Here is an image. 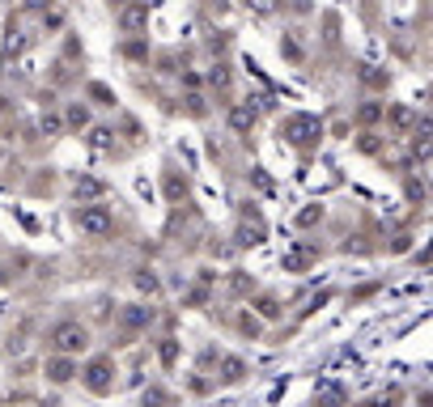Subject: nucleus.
Returning <instances> with one entry per match:
<instances>
[{
	"mask_svg": "<svg viewBox=\"0 0 433 407\" xmlns=\"http://www.w3.org/2000/svg\"><path fill=\"white\" fill-rule=\"evenodd\" d=\"M47 348L51 352H64V357H77V352H85L89 348V331L81 327V323H55L51 327V336H47Z\"/></svg>",
	"mask_w": 433,
	"mask_h": 407,
	"instance_id": "obj_1",
	"label": "nucleus"
},
{
	"mask_svg": "<svg viewBox=\"0 0 433 407\" xmlns=\"http://www.w3.org/2000/svg\"><path fill=\"white\" fill-rule=\"evenodd\" d=\"M281 136H285L289 144L306 149V144H315V140L323 136V123H319L315 115H289V119L281 123Z\"/></svg>",
	"mask_w": 433,
	"mask_h": 407,
	"instance_id": "obj_2",
	"label": "nucleus"
},
{
	"mask_svg": "<svg viewBox=\"0 0 433 407\" xmlns=\"http://www.w3.org/2000/svg\"><path fill=\"white\" fill-rule=\"evenodd\" d=\"M77 229L85 238H106L115 229V217H111L106 204H85V208H77Z\"/></svg>",
	"mask_w": 433,
	"mask_h": 407,
	"instance_id": "obj_3",
	"label": "nucleus"
},
{
	"mask_svg": "<svg viewBox=\"0 0 433 407\" xmlns=\"http://www.w3.org/2000/svg\"><path fill=\"white\" fill-rule=\"evenodd\" d=\"M85 386H89L94 395H106V391L115 386V365H111L106 357L89 361V369H85Z\"/></svg>",
	"mask_w": 433,
	"mask_h": 407,
	"instance_id": "obj_4",
	"label": "nucleus"
},
{
	"mask_svg": "<svg viewBox=\"0 0 433 407\" xmlns=\"http://www.w3.org/2000/svg\"><path fill=\"white\" fill-rule=\"evenodd\" d=\"M115 13H119V30H128V34H136V30L149 25V0H128Z\"/></svg>",
	"mask_w": 433,
	"mask_h": 407,
	"instance_id": "obj_5",
	"label": "nucleus"
},
{
	"mask_svg": "<svg viewBox=\"0 0 433 407\" xmlns=\"http://www.w3.org/2000/svg\"><path fill=\"white\" fill-rule=\"evenodd\" d=\"M412 153L417 157H429L433 153V119H417L412 123Z\"/></svg>",
	"mask_w": 433,
	"mask_h": 407,
	"instance_id": "obj_6",
	"label": "nucleus"
},
{
	"mask_svg": "<svg viewBox=\"0 0 433 407\" xmlns=\"http://www.w3.org/2000/svg\"><path fill=\"white\" fill-rule=\"evenodd\" d=\"M255 119H259V106H251V102L230 106V127H234V132H251V127H255Z\"/></svg>",
	"mask_w": 433,
	"mask_h": 407,
	"instance_id": "obj_7",
	"label": "nucleus"
},
{
	"mask_svg": "<svg viewBox=\"0 0 433 407\" xmlns=\"http://www.w3.org/2000/svg\"><path fill=\"white\" fill-rule=\"evenodd\" d=\"M72 374H77V365H72V357H64V352H55V357L47 361V378H51L55 386H64V382H72Z\"/></svg>",
	"mask_w": 433,
	"mask_h": 407,
	"instance_id": "obj_8",
	"label": "nucleus"
},
{
	"mask_svg": "<svg viewBox=\"0 0 433 407\" xmlns=\"http://www.w3.org/2000/svg\"><path fill=\"white\" fill-rule=\"evenodd\" d=\"M255 242H264V221L259 217H247L238 225V246H255Z\"/></svg>",
	"mask_w": 433,
	"mask_h": 407,
	"instance_id": "obj_9",
	"label": "nucleus"
},
{
	"mask_svg": "<svg viewBox=\"0 0 433 407\" xmlns=\"http://www.w3.org/2000/svg\"><path fill=\"white\" fill-rule=\"evenodd\" d=\"M310 259H315V246H293V251H285L281 263H285V272H302Z\"/></svg>",
	"mask_w": 433,
	"mask_h": 407,
	"instance_id": "obj_10",
	"label": "nucleus"
},
{
	"mask_svg": "<svg viewBox=\"0 0 433 407\" xmlns=\"http://www.w3.org/2000/svg\"><path fill=\"white\" fill-rule=\"evenodd\" d=\"M149 323H153V306H128L123 310V327L136 331V327H149Z\"/></svg>",
	"mask_w": 433,
	"mask_h": 407,
	"instance_id": "obj_11",
	"label": "nucleus"
},
{
	"mask_svg": "<svg viewBox=\"0 0 433 407\" xmlns=\"http://www.w3.org/2000/svg\"><path fill=\"white\" fill-rule=\"evenodd\" d=\"M132 285H136L140 293H149V297H157V293H162V280H157V276H153L149 268H140V272L132 276Z\"/></svg>",
	"mask_w": 433,
	"mask_h": 407,
	"instance_id": "obj_12",
	"label": "nucleus"
},
{
	"mask_svg": "<svg viewBox=\"0 0 433 407\" xmlns=\"http://www.w3.org/2000/svg\"><path fill=\"white\" fill-rule=\"evenodd\" d=\"M64 123H68V127H89V106H85V102H72V106L64 110Z\"/></svg>",
	"mask_w": 433,
	"mask_h": 407,
	"instance_id": "obj_13",
	"label": "nucleus"
},
{
	"mask_svg": "<svg viewBox=\"0 0 433 407\" xmlns=\"http://www.w3.org/2000/svg\"><path fill=\"white\" fill-rule=\"evenodd\" d=\"M72 191H77V200H98V195H102V183H98V178H77Z\"/></svg>",
	"mask_w": 433,
	"mask_h": 407,
	"instance_id": "obj_14",
	"label": "nucleus"
},
{
	"mask_svg": "<svg viewBox=\"0 0 433 407\" xmlns=\"http://www.w3.org/2000/svg\"><path fill=\"white\" fill-rule=\"evenodd\" d=\"M361 81L374 85V89H387V72H378L374 64H361Z\"/></svg>",
	"mask_w": 433,
	"mask_h": 407,
	"instance_id": "obj_15",
	"label": "nucleus"
},
{
	"mask_svg": "<svg viewBox=\"0 0 433 407\" xmlns=\"http://www.w3.org/2000/svg\"><path fill=\"white\" fill-rule=\"evenodd\" d=\"M208 85H213V89H230V68H225V64L208 68Z\"/></svg>",
	"mask_w": 433,
	"mask_h": 407,
	"instance_id": "obj_16",
	"label": "nucleus"
},
{
	"mask_svg": "<svg viewBox=\"0 0 433 407\" xmlns=\"http://www.w3.org/2000/svg\"><path fill=\"white\" fill-rule=\"evenodd\" d=\"M238 378H242V361L225 357V361H221V382H238Z\"/></svg>",
	"mask_w": 433,
	"mask_h": 407,
	"instance_id": "obj_17",
	"label": "nucleus"
},
{
	"mask_svg": "<svg viewBox=\"0 0 433 407\" xmlns=\"http://www.w3.org/2000/svg\"><path fill=\"white\" fill-rule=\"evenodd\" d=\"M251 13H259V17H272L276 8H281V0H242Z\"/></svg>",
	"mask_w": 433,
	"mask_h": 407,
	"instance_id": "obj_18",
	"label": "nucleus"
},
{
	"mask_svg": "<svg viewBox=\"0 0 433 407\" xmlns=\"http://www.w3.org/2000/svg\"><path fill=\"white\" fill-rule=\"evenodd\" d=\"M319 399H323V403H332V407H340V403H344V391H340V386H332V382H323V386H319Z\"/></svg>",
	"mask_w": 433,
	"mask_h": 407,
	"instance_id": "obj_19",
	"label": "nucleus"
},
{
	"mask_svg": "<svg viewBox=\"0 0 433 407\" xmlns=\"http://www.w3.org/2000/svg\"><path fill=\"white\" fill-rule=\"evenodd\" d=\"M183 106H187V115H204V110H208V102H204V93H196V89H191V93L183 98Z\"/></svg>",
	"mask_w": 433,
	"mask_h": 407,
	"instance_id": "obj_20",
	"label": "nucleus"
},
{
	"mask_svg": "<svg viewBox=\"0 0 433 407\" xmlns=\"http://www.w3.org/2000/svg\"><path fill=\"white\" fill-rule=\"evenodd\" d=\"M357 119H361V123H378V119H383V106H378V102H366V106L357 110Z\"/></svg>",
	"mask_w": 433,
	"mask_h": 407,
	"instance_id": "obj_21",
	"label": "nucleus"
},
{
	"mask_svg": "<svg viewBox=\"0 0 433 407\" xmlns=\"http://www.w3.org/2000/svg\"><path fill=\"white\" fill-rule=\"evenodd\" d=\"M391 123H395V127H412L417 119H412V110H408V106H395V110H391Z\"/></svg>",
	"mask_w": 433,
	"mask_h": 407,
	"instance_id": "obj_22",
	"label": "nucleus"
},
{
	"mask_svg": "<svg viewBox=\"0 0 433 407\" xmlns=\"http://www.w3.org/2000/svg\"><path fill=\"white\" fill-rule=\"evenodd\" d=\"M89 144L94 149H111V132L106 127H89Z\"/></svg>",
	"mask_w": 433,
	"mask_h": 407,
	"instance_id": "obj_23",
	"label": "nucleus"
},
{
	"mask_svg": "<svg viewBox=\"0 0 433 407\" xmlns=\"http://www.w3.org/2000/svg\"><path fill=\"white\" fill-rule=\"evenodd\" d=\"M38 127H43V136H55V132L64 127V119H60V115H43V123H38Z\"/></svg>",
	"mask_w": 433,
	"mask_h": 407,
	"instance_id": "obj_24",
	"label": "nucleus"
},
{
	"mask_svg": "<svg viewBox=\"0 0 433 407\" xmlns=\"http://www.w3.org/2000/svg\"><path fill=\"white\" fill-rule=\"evenodd\" d=\"M166 391H145V407H166Z\"/></svg>",
	"mask_w": 433,
	"mask_h": 407,
	"instance_id": "obj_25",
	"label": "nucleus"
},
{
	"mask_svg": "<svg viewBox=\"0 0 433 407\" xmlns=\"http://www.w3.org/2000/svg\"><path fill=\"white\" fill-rule=\"evenodd\" d=\"M166 191H170V195L179 200V195H187V183H183L179 174H170V183H166Z\"/></svg>",
	"mask_w": 433,
	"mask_h": 407,
	"instance_id": "obj_26",
	"label": "nucleus"
},
{
	"mask_svg": "<svg viewBox=\"0 0 433 407\" xmlns=\"http://www.w3.org/2000/svg\"><path fill=\"white\" fill-rule=\"evenodd\" d=\"M89 93H94V98H98L102 106H115V102H111V89H106V85H89Z\"/></svg>",
	"mask_w": 433,
	"mask_h": 407,
	"instance_id": "obj_27",
	"label": "nucleus"
},
{
	"mask_svg": "<svg viewBox=\"0 0 433 407\" xmlns=\"http://www.w3.org/2000/svg\"><path fill=\"white\" fill-rule=\"evenodd\" d=\"M174 357H179V344H174V340H166V344H162V361H166V365H170V361H174Z\"/></svg>",
	"mask_w": 433,
	"mask_h": 407,
	"instance_id": "obj_28",
	"label": "nucleus"
},
{
	"mask_svg": "<svg viewBox=\"0 0 433 407\" xmlns=\"http://www.w3.org/2000/svg\"><path fill=\"white\" fill-rule=\"evenodd\" d=\"M281 51H285V55H289V59H298V55H302V51H298V42H289V38H285V42H281Z\"/></svg>",
	"mask_w": 433,
	"mask_h": 407,
	"instance_id": "obj_29",
	"label": "nucleus"
},
{
	"mask_svg": "<svg viewBox=\"0 0 433 407\" xmlns=\"http://www.w3.org/2000/svg\"><path fill=\"white\" fill-rule=\"evenodd\" d=\"M298 221H302V225H315V221H319V208H306V212H302Z\"/></svg>",
	"mask_w": 433,
	"mask_h": 407,
	"instance_id": "obj_30",
	"label": "nucleus"
},
{
	"mask_svg": "<svg viewBox=\"0 0 433 407\" xmlns=\"http://www.w3.org/2000/svg\"><path fill=\"white\" fill-rule=\"evenodd\" d=\"M259 314H268V319H276V302H268V297H264V302H259Z\"/></svg>",
	"mask_w": 433,
	"mask_h": 407,
	"instance_id": "obj_31",
	"label": "nucleus"
},
{
	"mask_svg": "<svg viewBox=\"0 0 433 407\" xmlns=\"http://www.w3.org/2000/svg\"><path fill=\"white\" fill-rule=\"evenodd\" d=\"M26 8H43V13H47V8H51V0H26Z\"/></svg>",
	"mask_w": 433,
	"mask_h": 407,
	"instance_id": "obj_32",
	"label": "nucleus"
},
{
	"mask_svg": "<svg viewBox=\"0 0 433 407\" xmlns=\"http://www.w3.org/2000/svg\"><path fill=\"white\" fill-rule=\"evenodd\" d=\"M106 4H111V8H123V4H128V0H106Z\"/></svg>",
	"mask_w": 433,
	"mask_h": 407,
	"instance_id": "obj_33",
	"label": "nucleus"
},
{
	"mask_svg": "<svg viewBox=\"0 0 433 407\" xmlns=\"http://www.w3.org/2000/svg\"><path fill=\"white\" fill-rule=\"evenodd\" d=\"M0 285H4V268H0Z\"/></svg>",
	"mask_w": 433,
	"mask_h": 407,
	"instance_id": "obj_34",
	"label": "nucleus"
}]
</instances>
